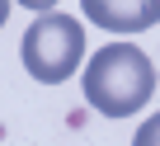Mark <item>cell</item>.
<instances>
[{"instance_id": "cell-6", "label": "cell", "mask_w": 160, "mask_h": 146, "mask_svg": "<svg viewBox=\"0 0 160 146\" xmlns=\"http://www.w3.org/2000/svg\"><path fill=\"white\" fill-rule=\"evenodd\" d=\"M10 19V0H0V24H5Z\"/></svg>"}, {"instance_id": "cell-1", "label": "cell", "mask_w": 160, "mask_h": 146, "mask_svg": "<svg viewBox=\"0 0 160 146\" xmlns=\"http://www.w3.org/2000/svg\"><path fill=\"white\" fill-rule=\"evenodd\" d=\"M80 90L94 113L127 118V113H141L146 99L155 94V66L137 43H104L80 71Z\"/></svg>"}, {"instance_id": "cell-2", "label": "cell", "mask_w": 160, "mask_h": 146, "mask_svg": "<svg viewBox=\"0 0 160 146\" xmlns=\"http://www.w3.org/2000/svg\"><path fill=\"white\" fill-rule=\"evenodd\" d=\"M19 57H24V71H28L33 80L61 85V80H71L75 71H80V61H85V28H80L75 14L47 10V14H38L24 28Z\"/></svg>"}, {"instance_id": "cell-5", "label": "cell", "mask_w": 160, "mask_h": 146, "mask_svg": "<svg viewBox=\"0 0 160 146\" xmlns=\"http://www.w3.org/2000/svg\"><path fill=\"white\" fill-rule=\"evenodd\" d=\"M14 5H24V10H38V14H47V10H57V0H14Z\"/></svg>"}, {"instance_id": "cell-3", "label": "cell", "mask_w": 160, "mask_h": 146, "mask_svg": "<svg viewBox=\"0 0 160 146\" xmlns=\"http://www.w3.org/2000/svg\"><path fill=\"white\" fill-rule=\"evenodd\" d=\"M80 14L104 33H146L160 24V0H80Z\"/></svg>"}, {"instance_id": "cell-4", "label": "cell", "mask_w": 160, "mask_h": 146, "mask_svg": "<svg viewBox=\"0 0 160 146\" xmlns=\"http://www.w3.org/2000/svg\"><path fill=\"white\" fill-rule=\"evenodd\" d=\"M132 146H160V113H151V118H146V123L137 127Z\"/></svg>"}]
</instances>
